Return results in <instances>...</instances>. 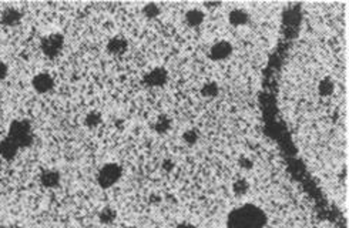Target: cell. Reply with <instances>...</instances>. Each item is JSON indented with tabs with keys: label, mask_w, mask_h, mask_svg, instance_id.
<instances>
[{
	"label": "cell",
	"mask_w": 349,
	"mask_h": 228,
	"mask_svg": "<svg viewBox=\"0 0 349 228\" xmlns=\"http://www.w3.org/2000/svg\"><path fill=\"white\" fill-rule=\"evenodd\" d=\"M249 190V185L248 182L245 181V180H237L234 184H232V191H234V194L235 196H245L247 193H248Z\"/></svg>",
	"instance_id": "cell-20"
},
{
	"label": "cell",
	"mask_w": 349,
	"mask_h": 228,
	"mask_svg": "<svg viewBox=\"0 0 349 228\" xmlns=\"http://www.w3.org/2000/svg\"><path fill=\"white\" fill-rule=\"evenodd\" d=\"M116 218H117V213H116V210L111 208V207H104V208H101V211L99 213L100 223L104 224V226L113 224V223L116 221Z\"/></svg>",
	"instance_id": "cell-17"
},
{
	"label": "cell",
	"mask_w": 349,
	"mask_h": 228,
	"mask_svg": "<svg viewBox=\"0 0 349 228\" xmlns=\"http://www.w3.org/2000/svg\"><path fill=\"white\" fill-rule=\"evenodd\" d=\"M123 176V168L117 163H106L101 166L97 173V184L101 188L107 190L116 185Z\"/></svg>",
	"instance_id": "cell-3"
},
{
	"label": "cell",
	"mask_w": 349,
	"mask_h": 228,
	"mask_svg": "<svg viewBox=\"0 0 349 228\" xmlns=\"http://www.w3.org/2000/svg\"><path fill=\"white\" fill-rule=\"evenodd\" d=\"M220 94V86L215 81H205L201 86V96L205 99H215Z\"/></svg>",
	"instance_id": "cell-15"
},
{
	"label": "cell",
	"mask_w": 349,
	"mask_h": 228,
	"mask_svg": "<svg viewBox=\"0 0 349 228\" xmlns=\"http://www.w3.org/2000/svg\"><path fill=\"white\" fill-rule=\"evenodd\" d=\"M103 123V116L100 111H90L84 117V126L89 128H96Z\"/></svg>",
	"instance_id": "cell-18"
},
{
	"label": "cell",
	"mask_w": 349,
	"mask_h": 228,
	"mask_svg": "<svg viewBox=\"0 0 349 228\" xmlns=\"http://www.w3.org/2000/svg\"><path fill=\"white\" fill-rule=\"evenodd\" d=\"M238 164H240V167H241V168H244V170H251V168L254 167V163H252V160L248 158V157H245V155H241V157H240V160H238Z\"/></svg>",
	"instance_id": "cell-22"
},
{
	"label": "cell",
	"mask_w": 349,
	"mask_h": 228,
	"mask_svg": "<svg viewBox=\"0 0 349 228\" xmlns=\"http://www.w3.org/2000/svg\"><path fill=\"white\" fill-rule=\"evenodd\" d=\"M161 13V9L157 3H147L144 7H143V15L149 19V20H154L160 16Z\"/></svg>",
	"instance_id": "cell-19"
},
{
	"label": "cell",
	"mask_w": 349,
	"mask_h": 228,
	"mask_svg": "<svg viewBox=\"0 0 349 228\" xmlns=\"http://www.w3.org/2000/svg\"><path fill=\"white\" fill-rule=\"evenodd\" d=\"M204 6H205V7H212V9H214V7H220L221 3H204Z\"/></svg>",
	"instance_id": "cell-26"
},
{
	"label": "cell",
	"mask_w": 349,
	"mask_h": 228,
	"mask_svg": "<svg viewBox=\"0 0 349 228\" xmlns=\"http://www.w3.org/2000/svg\"><path fill=\"white\" fill-rule=\"evenodd\" d=\"M232 50H234V47L228 40H220L210 47L208 56L214 61H223L232 54Z\"/></svg>",
	"instance_id": "cell-6"
},
{
	"label": "cell",
	"mask_w": 349,
	"mask_h": 228,
	"mask_svg": "<svg viewBox=\"0 0 349 228\" xmlns=\"http://www.w3.org/2000/svg\"><path fill=\"white\" fill-rule=\"evenodd\" d=\"M174 228H196V226L191 224V223H180V224L175 226Z\"/></svg>",
	"instance_id": "cell-25"
},
{
	"label": "cell",
	"mask_w": 349,
	"mask_h": 228,
	"mask_svg": "<svg viewBox=\"0 0 349 228\" xmlns=\"http://www.w3.org/2000/svg\"><path fill=\"white\" fill-rule=\"evenodd\" d=\"M64 47V36L61 33H50L42 39L40 49L42 53L49 57V59H56Z\"/></svg>",
	"instance_id": "cell-4"
},
{
	"label": "cell",
	"mask_w": 349,
	"mask_h": 228,
	"mask_svg": "<svg viewBox=\"0 0 349 228\" xmlns=\"http://www.w3.org/2000/svg\"><path fill=\"white\" fill-rule=\"evenodd\" d=\"M31 87L39 94H47L54 87V78L49 73H37L31 78Z\"/></svg>",
	"instance_id": "cell-7"
},
{
	"label": "cell",
	"mask_w": 349,
	"mask_h": 228,
	"mask_svg": "<svg viewBox=\"0 0 349 228\" xmlns=\"http://www.w3.org/2000/svg\"><path fill=\"white\" fill-rule=\"evenodd\" d=\"M9 138H12L19 149H27L33 144V131L29 120H13L9 126Z\"/></svg>",
	"instance_id": "cell-2"
},
{
	"label": "cell",
	"mask_w": 349,
	"mask_h": 228,
	"mask_svg": "<svg viewBox=\"0 0 349 228\" xmlns=\"http://www.w3.org/2000/svg\"><path fill=\"white\" fill-rule=\"evenodd\" d=\"M128 50V42L123 36H114L107 43V53L111 56H123Z\"/></svg>",
	"instance_id": "cell-8"
},
{
	"label": "cell",
	"mask_w": 349,
	"mask_h": 228,
	"mask_svg": "<svg viewBox=\"0 0 349 228\" xmlns=\"http://www.w3.org/2000/svg\"><path fill=\"white\" fill-rule=\"evenodd\" d=\"M198 138H199L198 133H197L196 130H193V128L184 131V134H182V140H184L188 146H194V144H197Z\"/></svg>",
	"instance_id": "cell-21"
},
{
	"label": "cell",
	"mask_w": 349,
	"mask_h": 228,
	"mask_svg": "<svg viewBox=\"0 0 349 228\" xmlns=\"http://www.w3.org/2000/svg\"><path fill=\"white\" fill-rule=\"evenodd\" d=\"M125 228H136V227H125Z\"/></svg>",
	"instance_id": "cell-27"
},
{
	"label": "cell",
	"mask_w": 349,
	"mask_h": 228,
	"mask_svg": "<svg viewBox=\"0 0 349 228\" xmlns=\"http://www.w3.org/2000/svg\"><path fill=\"white\" fill-rule=\"evenodd\" d=\"M267 224L265 213L252 204H244L228 215L227 228H262Z\"/></svg>",
	"instance_id": "cell-1"
},
{
	"label": "cell",
	"mask_w": 349,
	"mask_h": 228,
	"mask_svg": "<svg viewBox=\"0 0 349 228\" xmlns=\"http://www.w3.org/2000/svg\"><path fill=\"white\" fill-rule=\"evenodd\" d=\"M40 182L45 188H57L61 182V176L57 170H45L40 174Z\"/></svg>",
	"instance_id": "cell-11"
},
{
	"label": "cell",
	"mask_w": 349,
	"mask_h": 228,
	"mask_svg": "<svg viewBox=\"0 0 349 228\" xmlns=\"http://www.w3.org/2000/svg\"><path fill=\"white\" fill-rule=\"evenodd\" d=\"M249 20H251V16L244 9H234L228 15V22L234 27H243V26L248 25Z\"/></svg>",
	"instance_id": "cell-12"
},
{
	"label": "cell",
	"mask_w": 349,
	"mask_h": 228,
	"mask_svg": "<svg viewBox=\"0 0 349 228\" xmlns=\"http://www.w3.org/2000/svg\"><path fill=\"white\" fill-rule=\"evenodd\" d=\"M184 19L190 27H199L205 20V12H202L201 9H190L185 12Z\"/></svg>",
	"instance_id": "cell-13"
},
{
	"label": "cell",
	"mask_w": 349,
	"mask_h": 228,
	"mask_svg": "<svg viewBox=\"0 0 349 228\" xmlns=\"http://www.w3.org/2000/svg\"><path fill=\"white\" fill-rule=\"evenodd\" d=\"M23 19V13L17 9H6L1 12L0 15V25L6 26V27H15V26L20 25Z\"/></svg>",
	"instance_id": "cell-9"
},
{
	"label": "cell",
	"mask_w": 349,
	"mask_h": 228,
	"mask_svg": "<svg viewBox=\"0 0 349 228\" xmlns=\"http://www.w3.org/2000/svg\"><path fill=\"white\" fill-rule=\"evenodd\" d=\"M19 147H17V144L12 140V138H9V137H4L1 141H0V157L3 158V160H6V161H12V160H15L16 158V155L19 154Z\"/></svg>",
	"instance_id": "cell-10"
},
{
	"label": "cell",
	"mask_w": 349,
	"mask_h": 228,
	"mask_svg": "<svg viewBox=\"0 0 349 228\" xmlns=\"http://www.w3.org/2000/svg\"><path fill=\"white\" fill-rule=\"evenodd\" d=\"M168 80V72L164 67H154L147 72L143 77V84L150 89H158L163 87Z\"/></svg>",
	"instance_id": "cell-5"
},
{
	"label": "cell",
	"mask_w": 349,
	"mask_h": 228,
	"mask_svg": "<svg viewBox=\"0 0 349 228\" xmlns=\"http://www.w3.org/2000/svg\"><path fill=\"white\" fill-rule=\"evenodd\" d=\"M7 75H9V66L3 60H0V81H3Z\"/></svg>",
	"instance_id": "cell-23"
},
{
	"label": "cell",
	"mask_w": 349,
	"mask_h": 228,
	"mask_svg": "<svg viewBox=\"0 0 349 228\" xmlns=\"http://www.w3.org/2000/svg\"><path fill=\"white\" fill-rule=\"evenodd\" d=\"M163 167H164L167 171H170V170H173V168H174V163H173L171 160H166V161H164V164H163Z\"/></svg>",
	"instance_id": "cell-24"
},
{
	"label": "cell",
	"mask_w": 349,
	"mask_h": 228,
	"mask_svg": "<svg viewBox=\"0 0 349 228\" xmlns=\"http://www.w3.org/2000/svg\"><path fill=\"white\" fill-rule=\"evenodd\" d=\"M335 93V81L331 77H324L318 83V94L321 97H331Z\"/></svg>",
	"instance_id": "cell-14"
},
{
	"label": "cell",
	"mask_w": 349,
	"mask_h": 228,
	"mask_svg": "<svg viewBox=\"0 0 349 228\" xmlns=\"http://www.w3.org/2000/svg\"><path fill=\"white\" fill-rule=\"evenodd\" d=\"M170 128H171V119L164 114L158 116L155 119V122L152 123V130L158 134H166L170 131Z\"/></svg>",
	"instance_id": "cell-16"
}]
</instances>
